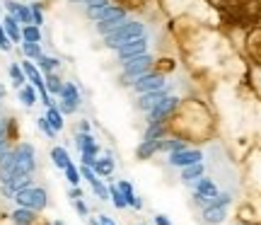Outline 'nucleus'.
Masks as SVG:
<instances>
[{
  "instance_id": "29",
  "label": "nucleus",
  "mask_w": 261,
  "mask_h": 225,
  "mask_svg": "<svg viewBox=\"0 0 261 225\" xmlns=\"http://www.w3.org/2000/svg\"><path fill=\"white\" fill-rule=\"evenodd\" d=\"M0 48H3V51L10 48V37L5 34V27H3V24H0Z\"/></svg>"
},
{
  "instance_id": "1",
  "label": "nucleus",
  "mask_w": 261,
  "mask_h": 225,
  "mask_svg": "<svg viewBox=\"0 0 261 225\" xmlns=\"http://www.w3.org/2000/svg\"><path fill=\"white\" fill-rule=\"evenodd\" d=\"M145 34V27L140 24V22H126V24H119L116 29H112L109 32V37H107V44L109 46H123L126 41H130V39H136V37H143Z\"/></svg>"
},
{
  "instance_id": "36",
  "label": "nucleus",
  "mask_w": 261,
  "mask_h": 225,
  "mask_svg": "<svg viewBox=\"0 0 261 225\" xmlns=\"http://www.w3.org/2000/svg\"><path fill=\"white\" fill-rule=\"evenodd\" d=\"M138 225H148V223H138Z\"/></svg>"
},
{
  "instance_id": "27",
  "label": "nucleus",
  "mask_w": 261,
  "mask_h": 225,
  "mask_svg": "<svg viewBox=\"0 0 261 225\" xmlns=\"http://www.w3.org/2000/svg\"><path fill=\"white\" fill-rule=\"evenodd\" d=\"M39 129L46 133V136H51V138L56 136V129H54V126H51V123L46 121V116H44V119H39Z\"/></svg>"
},
{
  "instance_id": "16",
  "label": "nucleus",
  "mask_w": 261,
  "mask_h": 225,
  "mask_svg": "<svg viewBox=\"0 0 261 225\" xmlns=\"http://www.w3.org/2000/svg\"><path fill=\"white\" fill-rule=\"evenodd\" d=\"M22 41H32V44H39V41H41V32H39V24H24V27H22Z\"/></svg>"
},
{
  "instance_id": "9",
  "label": "nucleus",
  "mask_w": 261,
  "mask_h": 225,
  "mask_svg": "<svg viewBox=\"0 0 261 225\" xmlns=\"http://www.w3.org/2000/svg\"><path fill=\"white\" fill-rule=\"evenodd\" d=\"M194 184H196V194H203V196H208V198H213L215 194H218V187H215L213 179L201 177V179H196Z\"/></svg>"
},
{
  "instance_id": "14",
  "label": "nucleus",
  "mask_w": 261,
  "mask_h": 225,
  "mask_svg": "<svg viewBox=\"0 0 261 225\" xmlns=\"http://www.w3.org/2000/svg\"><path fill=\"white\" fill-rule=\"evenodd\" d=\"M165 70H167V73L174 70V58H160V61H152V63H150V73L162 75Z\"/></svg>"
},
{
  "instance_id": "20",
  "label": "nucleus",
  "mask_w": 261,
  "mask_h": 225,
  "mask_svg": "<svg viewBox=\"0 0 261 225\" xmlns=\"http://www.w3.org/2000/svg\"><path fill=\"white\" fill-rule=\"evenodd\" d=\"M19 99H22V104L32 107V104L37 102V87H34V85H24L22 92H19Z\"/></svg>"
},
{
  "instance_id": "31",
  "label": "nucleus",
  "mask_w": 261,
  "mask_h": 225,
  "mask_svg": "<svg viewBox=\"0 0 261 225\" xmlns=\"http://www.w3.org/2000/svg\"><path fill=\"white\" fill-rule=\"evenodd\" d=\"M155 225H172V220H169L165 213H158V216H155Z\"/></svg>"
},
{
  "instance_id": "2",
  "label": "nucleus",
  "mask_w": 261,
  "mask_h": 225,
  "mask_svg": "<svg viewBox=\"0 0 261 225\" xmlns=\"http://www.w3.org/2000/svg\"><path fill=\"white\" fill-rule=\"evenodd\" d=\"M167 162L172 165V167H179L184 169L189 167V165H196V162H203V153L198 148H181V150H174V153H169Z\"/></svg>"
},
{
  "instance_id": "18",
  "label": "nucleus",
  "mask_w": 261,
  "mask_h": 225,
  "mask_svg": "<svg viewBox=\"0 0 261 225\" xmlns=\"http://www.w3.org/2000/svg\"><path fill=\"white\" fill-rule=\"evenodd\" d=\"M90 187L94 189V194L102 198V201H109V187H104L102 179H99V174H94L92 179H90Z\"/></svg>"
},
{
  "instance_id": "19",
  "label": "nucleus",
  "mask_w": 261,
  "mask_h": 225,
  "mask_svg": "<svg viewBox=\"0 0 261 225\" xmlns=\"http://www.w3.org/2000/svg\"><path fill=\"white\" fill-rule=\"evenodd\" d=\"M63 172H65V179H68V184H70V187H77V184L83 182V174H80V167H75L73 162H70V165H68V167H65Z\"/></svg>"
},
{
  "instance_id": "11",
  "label": "nucleus",
  "mask_w": 261,
  "mask_h": 225,
  "mask_svg": "<svg viewBox=\"0 0 261 225\" xmlns=\"http://www.w3.org/2000/svg\"><path fill=\"white\" fill-rule=\"evenodd\" d=\"M5 34L10 37V41H22V29H19L15 15H8V17H5Z\"/></svg>"
},
{
  "instance_id": "21",
  "label": "nucleus",
  "mask_w": 261,
  "mask_h": 225,
  "mask_svg": "<svg viewBox=\"0 0 261 225\" xmlns=\"http://www.w3.org/2000/svg\"><path fill=\"white\" fill-rule=\"evenodd\" d=\"M44 85H46V90H48V92H54V94H61V90H63V85H61V80H58L56 75H51V73H48L46 78H44Z\"/></svg>"
},
{
  "instance_id": "34",
  "label": "nucleus",
  "mask_w": 261,
  "mask_h": 225,
  "mask_svg": "<svg viewBox=\"0 0 261 225\" xmlns=\"http://www.w3.org/2000/svg\"><path fill=\"white\" fill-rule=\"evenodd\" d=\"M51 225H63V223H61V220H54V223H51Z\"/></svg>"
},
{
  "instance_id": "23",
  "label": "nucleus",
  "mask_w": 261,
  "mask_h": 225,
  "mask_svg": "<svg viewBox=\"0 0 261 225\" xmlns=\"http://www.w3.org/2000/svg\"><path fill=\"white\" fill-rule=\"evenodd\" d=\"M10 75H12V80H15V85H17V87H22V85L27 83V75H24L22 66H12V68H10Z\"/></svg>"
},
{
  "instance_id": "26",
  "label": "nucleus",
  "mask_w": 261,
  "mask_h": 225,
  "mask_svg": "<svg viewBox=\"0 0 261 225\" xmlns=\"http://www.w3.org/2000/svg\"><path fill=\"white\" fill-rule=\"evenodd\" d=\"M24 54L29 58H39L41 56V51H39V44H32V41H24Z\"/></svg>"
},
{
  "instance_id": "4",
  "label": "nucleus",
  "mask_w": 261,
  "mask_h": 225,
  "mask_svg": "<svg viewBox=\"0 0 261 225\" xmlns=\"http://www.w3.org/2000/svg\"><path fill=\"white\" fill-rule=\"evenodd\" d=\"M165 87V78L158 73H145V75H140V78H136V90H138L140 94H145V92H155V90H162Z\"/></svg>"
},
{
  "instance_id": "17",
  "label": "nucleus",
  "mask_w": 261,
  "mask_h": 225,
  "mask_svg": "<svg viewBox=\"0 0 261 225\" xmlns=\"http://www.w3.org/2000/svg\"><path fill=\"white\" fill-rule=\"evenodd\" d=\"M109 198H112V204L119 208V211L128 208V201H126V196L121 194V189L116 187V184H112V187H109Z\"/></svg>"
},
{
  "instance_id": "33",
  "label": "nucleus",
  "mask_w": 261,
  "mask_h": 225,
  "mask_svg": "<svg viewBox=\"0 0 261 225\" xmlns=\"http://www.w3.org/2000/svg\"><path fill=\"white\" fill-rule=\"evenodd\" d=\"M70 196H73V201H75V198H80V196H83V191H80L77 187H73V189H70Z\"/></svg>"
},
{
  "instance_id": "8",
  "label": "nucleus",
  "mask_w": 261,
  "mask_h": 225,
  "mask_svg": "<svg viewBox=\"0 0 261 225\" xmlns=\"http://www.w3.org/2000/svg\"><path fill=\"white\" fill-rule=\"evenodd\" d=\"M205 172V165L203 162H196V165H189V167L181 169V182L184 184H194L196 179H201Z\"/></svg>"
},
{
  "instance_id": "24",
  "label": "nucleus",
  "mask_w": 261,
  "mask_h": 225,
  "mask_svg": "<svg viewBox=\"0 0 261 225\" xmlns=\"http://www.w3.org/2000/svg\"><path fill=\"white\" fill-rule=\"evenodd\" d=\"M230 201H232V196L227 194V191H218L213 196V204L215 206H230Z\"/></svg>"
},
{
  "instance_id": "6",
  "label": "nucleus",
  "mask_w": 261,
  "mask_h": 225,
  "mask_svg": "<svg viewBox=\"0 0 261 225\" xmlns=\"http://www.w3.org/2000/svg\"><path fill=\"white\" fill-rule=\"evenodd\" d=\"M227 218V206H215V204H211V206L203 208V223L205 225H220Z\"/></svg>"
},
{
  "instance_id": "22",
  "label": "nucleus",
  "mask_w": 261,
  "mask_h": 225,
  "mask_svg": "<svg viewBox=\"0 0 261 225\" xmlns=\"http://www.w3.org/2000/svg\"><path fill=\"white\" fill-rule=\"evenodd\" d=\"M116 187L121 189V194H123V196H126V201H128V206H130V204H133V198H136V191H133V184H130L128 179H121V182H119Z\"/></svg>"
},
{
  "instance_id": "30",
  "label": "nucleus",
  "mask_w": 261,
  "mask_h": 225,
  "mask_svg": "<svg viewBox=\"0 0 261 225\" xmlns=\"http://www.w3.org/2000/svg\"><path fill=\"white\" fill-rule=\"evenodd\" d=\"M75 211H77L80 216H87V213H90V211H87V206H85L83 198H75Z\"/></svg>"
},
{
  "instance_id": "15",
  "label": "nucleus",
  "mask_w": 261,
  "mask_h": 225,
  "mask_svg": "<svg viewBox=\"0 0 261 225\" xmlns=\"http://www.w3.org/2000/svg\"><path fill=\"white\" fill-rule=\"evenodd\" d=\"M46 121L51 123L56 131H61V129H63V112H61L58 107L51 104V107H48V112H46Z\"/></svg>"
},
{
  "instance_id": "7",
  "label": "nucleus",
  "mask_w": 261,
  "mask_h": 225,
  "mask_svg": "<svg viewBox=\"0 0 261 225\" xmlns=\"http://www.w3.org/2000/svg\"><path fill=\"white\" fill-rule=\"evenodd\" d=\"M12 223L15 225H34L37 223V211H32L27 206H19L17 211H12Z\"/></svg>"
},
{
  "instance_id": "12",
  "label": "nucleus",
  "mask_w": 261,
  "mask_h": 225,
  "mask_svg": "<svg viewBox=\"0 0 261 225\" xmlns=\"http://www.w3.org/2000/svg\"><path fill=\"white\" fill-rule=\"evenodd\" d=\"M51 160H54V165H56L58 169H65L70 165V155H68V150L61 148V145H56V148L51 150Z\"/></svg>"
},
{
  "instance_id": "28",
  "label": "nucleus",
  "mask_w": 261,
  "mask_h": 225,
  "mask_svg": "<svg viewBox=\"0 0 261 225\" xmlns=\"http://www.w3.org/2000/svg\"><path fill=\"white\" fill-rule=\"evenodd\" d=\"M116 3H119V5H123V10H126V8L133 10V8H140L145 0H116Z\"/></svg>"
},
{
  "instance_id": "3",
  "label": "nucleus",
  "mask_w": 261,
  "mask_h": 225,
  "mask_svg": "<svg viewBox=\"0 0 261 225\" xmlns=\"http://www.w3.org/2000/svg\"><path fill=\"white\" fill-rule=\"evenodd\" d=\"M17 204L32 208V211H41L46 206V191L44 189H22L17 191Z\"/></svg>"
},
{
  "instance_id": "25",
  "label": "nucleus",
  "mask_w": 261,
  "mask_h": 225,
  "mask_svg": "<svg viewBox=\"0 0 261 225\" xmlns=\"http://www.w3.org/2000/svg\"><path fill=\"white\" fill-rule=\"evenodd\" d=\"M5 141L8 143L17 141V123L15 121H8V129H5Z\"/></svg>"
},
{
  "instance_id": "10",
  "label": "nucleus",
  "mask_w": 261,
  "mask_h": 225,
  "mask_svg": "<svg viewBox=\"0 0 261 225\" xmlns=\"http://www.w3.org/2000/svg\"><path fill=\"white\" fill-rule=\"evenodd\" d=\"M158 150H162V138H160V141H143L138 145V158L148 160V158H152Z\"/></svg>"
},
{
  "instance_id": "5",
  "label": "nucleus",
  "mask_w": 261,
  "mask_h": 225,
  "mask_svg": "<svg viewBox=\"0 0 261 225\" xmlns=\"http://www.w3.org/2000/svg\"><path fill=\"white\" fill-rule=\"evenodd\" d=\"M145 51H148V39H145V34H143V37L130 39V41H126L123 46H119V56L126 61V58L140 56V54H145Z\"/></svg>"
},
{
  "instance_id": "32",
  "label": "nucleus",
  "mask_w": 261,
  "mask_h": 225,
  "mask_svg": "<svg viewBox=\"0 0 261 225\" xmlns=\"http://www.w3.org/2000/svg\"><path fill=\"white\" fill-rule=\"evenodd\" d=\"M99 223H102V225H116V223H114V220H112V218H109V216H99Z\"/></svg>"
},
{
  "instance_id": "35",
  "label": "nucleus",
  "mask_w": 261,
  "mask_h": 225,
  "mask_svg": "<svg viewBox=\"0 0 261 225\" xmlns=\"http://www.w3.org/2000/svg\"><path fill=\"white\" fill-rule=\"evenodd\" d=\"M92 225H102V223H99V220H92Z\"/></svg>"
},
{
  "instance_id": "13",
  "label": "nucleus",
  "mask_w": 261,
  "mask_h": 225,
  "mask_svg": "<svg viewBox=\"0 0 261 225\" xmlns=\"http://www.w3.org/2000/svg\"><path fill=\"white\" fill-rule=\"evenodd\" d=\"M92 169L97 172V174H99V177H112V174H114V160H112V158L97 160Z\"/></svg>"
}]
</instances>
